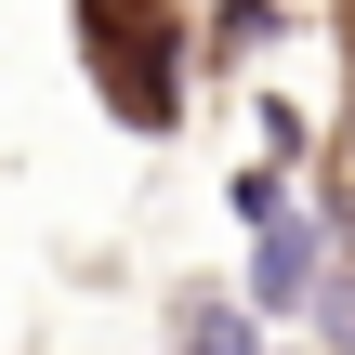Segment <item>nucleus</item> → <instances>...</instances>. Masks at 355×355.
Segmentation results:
<instances>
[{"instance_id":"1","label":"nucleus","mask_w":355,"mask_h":355,"mask_svg":"<svg viewBox=\"0 0 355 355\" xmlns=\"http://www.w3.org/2000/svg\"><path fill=\"white\" fill-rule=\"evenodd\" d=\"M79 26H92V66H105L119 119L158 132V119H171V92H158V66H171V13H158V0H79Z\"/></svg>"},{"instance_id":"2","label":"nucleus","mask_w":355,"mask_h":355,"mask_svg":"<svg viewBox=\"0 0 355 355\" xmlns=\"http://www.w3.org/2000/svg\"><path fill=\"white\" fill-rule=\"evenodd\" d=\"M329 263H343V250H329V224H316V211H303V224H290V211H263V250H250V303H263V316H290V303H303Z\"/></svg>"},{"instance_id":"3","label":"nucleus","mask_w":355,"mask_h":355,"mask_svg":"<svg viewBox=\"0 0 355 355\" xmlns=\"http://www.w3.org/2000/svg\"><path fill=\"white\" fill-rule=\"evenodd\" d=\"M184 355H250V316L237 303H184Z\"/></svg>"},{"instance_id":"4","label":"nucleus","mask_w":355,"mask_h":355,"mask_svg":"<svg viewBox=\"0 0 355 355\" xmlns=\"http://www.w3.org/2000/svg\"><path fill=\"white\" fill-rule=\"evenodd\" d=\"M303 303H316V316H329V329H343V343H355V277H343V263H329V277H316Z\"/></svg>"}]
</instances>
